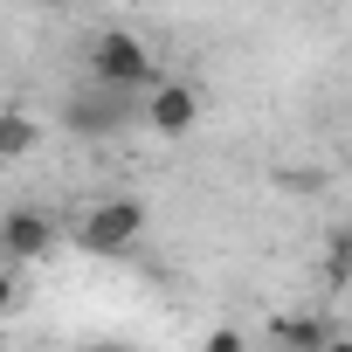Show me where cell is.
I'll return each mask as SVG.
<instances>
[{"label": "cell", "mask_w": 352, "mask_h": 352, "mask_svg": "<svg viewBox=\"0 0 352 352\" xmlns=\"http://www.w3.org/2000/svg\"><path fill=\"white\" fill-rule=\"evenodd\" d=\"M270 338L276 345H297V352H324V345H338V324H324V318H276Z\"/></svg>", "instance_id": "cell-6"}, {"label": "cell", "mask_w": 352, "mask_h": 352, "mask_svg": "<svg viewBox=\"0 0 352 352\" xmlns=\"http://www.w3.org/2000/svg\"><path fill=\"white\" fill-rule=\"evenodd\" d=\"M14 297H21V290H14V276H8V270H0V318H8V311H14Z\"/></svg>", "instance_id": "cell-9"}, {"label": "cell", "mask_w": 352, "mask_h": 352, "mask_svg": "<svg viewBox=\"0 0 352 352\" xmlns=\"http://www.w3.org/2000/svg\"><path fill=\"white\" fill-rule=\"evenodd\" d=\"M166 69L152 63V49L131 35V28H104L97 42H90V83H111V90H145V83H159Z\"/></svg>", "instance_id": "cell-1"}, {"label": "cell", "mask_w": 352, "mask_h": 352, "mask_svg": "<svg viewBox=\"0 0 352 352\" xmlns=\"http://www.w3.org/2000/svg\"><path fill=\"white\" fill-rule=\"evenodd\" d=\"M42 145V124L28 111H0V159H28Z\"/></svg>", "instance_id": "cell-7"}, {"label": "cell", "mask_w": 352, "mask_h": 352, "mask_svg": "<svg viewBox=\"0 0 352 352\" xmlns=\"http://www.w3.org/2000/svg\"><path fill=\"white\" fill-rule=\"evenodd\" d=\"M56 8H76V0H56Z\"/></svg>", "instance_id": "cell-10"}, {"label": "cell", "mask_w": 352, "mask_h": 352, "mask_svg": "<svg viewBox=\"0 0 352 352\" xmlns=\"http://www.w3.org/2000/svg\"><path fill=\"white\" fill-rule=\"evenodd\" d=\"M131 111H138V97L131 90H111V83H83V90H69L63 97V131H76V138H118V131H131Z\"/></svg>", "instance_id": "cell-2"}, {"label": "cell", "mask_w": 352, "mask_h": 352, "mask_svg": "<svg viewBox=\"0 0 352 352\" xmlns=\"http://www.w3.org/2000/svg\"><path fill=\"white\" fill-rule=\"evenodd\" d=\"M56 242L63 235H56V221L42 208H8V214H0V256H8V263H42Z\"/></svg>", "instance_id": "cell-5"}, {"label": "cell", "mask_w": 352, "mask_h": 352, "mask_svg": "<svg viewBox=\"0 0 352 352\" xmlns=\"http://www.w3.org/2000/svg\"><path fill=\"white\" fill-rule=\"evenodd\" d=\"M208 352H242V331H228V324H221V331H208Z\"/></svg>", "instance_id": "cell-8"}, {"label": "cell", "mask_w": 352, "mask_h": 352, "mask_svg": "<svg viewBox=\"0 0 352 352\" xmlns=\"http://www.w3.org/2000/svg\"><path fill=\"white\" fill-rule=\"evenodd\" d=\"M138 97H145L138 118H145V131H159V138H187V131L201 124V97H194V83H180V76H159V83H145Z\"/></svg>", "instance_id": "cell-4"}, {"label": "cell", "mask_w": 352, "mask_h": 352, "mask_svg": "<svg viewBox=\"0 0 352 352\" xmlns=\"http://www.w3.org/2000/svg\"><path fill=\"white\" fill-rule=\"evenodd\" d=\"M138 235H145V201H131V194L97 201V208L76 221V249H83V256H124Z\"/></svg>", "instance_id": "cell-3"}]
</instances>
